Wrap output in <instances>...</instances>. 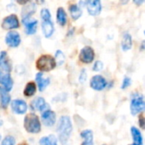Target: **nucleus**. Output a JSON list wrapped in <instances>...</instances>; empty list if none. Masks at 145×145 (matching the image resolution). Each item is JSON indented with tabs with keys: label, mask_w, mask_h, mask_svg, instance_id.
<instances>
[{
	"label": "nucleus",
	"mask_w": 145,
	"mask_h": 145,
	"mask_svg": "<svg viewBox=\"0 0 145 145\" xmlns=\"http://www.w3.org/2000/svg\"><path fill=\"white\" fill-rule=\"evenodd\" d=\"M41 17L42 19V20H51V14L48 9L47 8H42L41 10Z\"/></svg>",
	"instance_id": "nucleus-29"
},
{
	"label": "nucleus",
	"mask_w": 145,
	"mask_h": 145,
	"mask_svg": "<svg viewBox=\"0 0 145 145\" xmlns=\"http://www.w3.org/2000/svg\"><path fill=\"white\" fill-rule=\"evenodd\" d=\"M30 106L32 110H39V111L44 112L45 110H48V109H46V108H48V105L46 104L45 99L41 97L37 98L34 100H32Z\"/></svg>",
	"instance_id": "nucleus-12"
},
{
	"label": "nucleus",
	"mask_w": 145,
	"mask_h": 145,
	"mask_svg": "<svg viewBox=\"0 0 145 145\" xmlns=\"http://www.w3.org/2000/svg\"><path fill=\"white\" fill-rule=\"evenodd\" d=\"M5 42L8 46L11 48H16L20 43V37L18 32L11 31L6 35Z\"/></svg>",
	"instance_id": "nucleus-9"
},
{
	"label": "nucleus",
	"mask_w": 145,
	"mask_h": 145,
	"mask_svg": "<svg viewBox=\"0 0 145 145\" xmlns=\"http://www.w3.org/2000/svg\"><path fill=\"white\" fill-rule=\"evenodd\" d=\"M0 82L3 84V89L5 91L9 92L12 89V87H13V80H12V78H11V76H10L9 74L3 75L1 77V79H0Z\"/></svg>",
	"instance_id": "nucleus-18"
},
{
	"label": "nucleus",
	"mask_w": 145,
	"mask_h": 145,
	"mask_svg": "<svg viewBox=\"0 0 145 145\" xmlns=\"http://www.w3.org/2000/svg\"><path fill=\"white\" fill-rule=\"evenodd\" d=\"M133 45V42H132V37L128 32L124 33L123 37H122V41H121V47L122 49L124 51H127L129 49H131Z\"/></svg>",
	"instance_id": "nucleus-22"
},
{
	"label": "nucleus",
	"mask_w": 145,
	"mask_h": 145,
	"mask_svg": "<svg viewBox=\"0 0 145 145\" xmlns=\"http://www.w3.org/2000/svg\"><path fill=\"white\" fill-rule=\"evenodd\" d=\"M0 68H2L6 72H9L11 71V66L7 58V53L5 51L0 53Z\"/></svg>",
	"instance_id": "nucleus-17"
},
{
	"label": "nucleus",
	"mask_w": 145,
	"mask_h": 145,
	"mask_svg": "<svg viewBox=\"0 0 145 145\" xmlns=\"http://www.w3.org/2000/svg\"><path fill=\"white\" fill-rule=\"evenodd\" d=\"M0 79H1V72H0Z\"/></svg>",
	"instance_id": "nucleus-37"
},
{
	"label": "nucleus",
	"mask_w": 145,
	"mask_h": 145,
	"mask_svg": "<svg viewBox=\"0 0 145 145\" xmlns=\"http://www.w3.org/2000/svg\"><path fill=\"white\" fill-rule=\"evenodd\" d=\"M144 42H142V46H141V50H144Z\"/></svg>",
	"instance_id": "nucleus-34"
},
{
	"label": "nucleus",
	"mask_w": 145,
	"mask_h": 145,
	"mask_svg": "<svg viewBox=\"0 0 145 145\" xmlns=\"http://www.w3.org/2000/svg\"><path fill=\"white\" fill-rule=\"evenodd\" d=\"M40 145H57V138L54 135L43 137L39 141Z\"/></svg>",
	"instance_id": "nucleus-25"
},
{
	"label": "nucleus",
	"mask_w": 145,
	"mask_h": 145,
	"mask_svg": "<svg viewBox=\"0 0 145 145\" xmlns=\"http://www.w3.org/2000/svg\"><path fill=\"white\" fill-rule=\"evenodd\" d=\"M86 5H87V8H88V11L90 15L96 16L100 14L101 9H102L100 1H99V0L88 1V2H86Z\"/></svg>",
	"instance_id": "nucleus-7"
},
{
	"label": "nucleus",
	"mask_w": 145,
	"mask_h": 145,
	"mask_svg": "<svg viewBox=\"0 0 145 145\" xmlns=\"http://www.w3.org/2000/svg\"><path fill=\"white\" fill-rule=\"evenodd\" d=\"M103 66H104V65H103V63L100 61V60H98V61H96L95 62V64L93 65V71H100L102 69H103Z\"/></svg>",
	"instance_id": "nucleus-30"
},
{
	"label": "nucleus",
	"mask_w": 145,
	"mask_h": 145,
	"mask_svg": "<svg viewBox=\"0 0 145 145\" xmlns=\"http://www.w3.org/2000/svg\"><path fill=\"white\" fill-rule=\"evenodd\" d=\"M104 145H107V144H104Z\"/></svg>",
	"instance_id": "nucleus-39"
},
{
	"label": "nucleus",
	"mask_w": 145,
	"mask_h": 145,
	"mask_svg": "<svg viewBox=\"0 0 145 145\" xmlns=\"http://www.w3.org/2000/svg\"><path fill=\"white\" fill-rule=\"evenodd\" d=\"M11 108L13 111L16 114L22 115L25 114L27 110V105L25 101L20 99H16L12 101L11 103Z\"/></svg>",
	"instance_id": "nucleus-11"
},
{
	"label": "nucleus",
	"mask_w": 145,
	"mask_h": 145,
	"mask_svg": "<svg viewBox=\"0 0 145 145\" xmlns=\"http://www.w3.org/2000/svg\"><path fill=\"white\" fill-rule=\"evenodd\" d=\"M69 11L71 13V15L72 17L73 20H77L81 17L82 12V9L80 8V7L76 4H72L70 6L69 8Z\"/></svg>",
	"instance_id": "nucleus-24"
},
{
	"label": "nucleus",
	"mask_w": 145,
	"mask_h": 145,
	"mask_svg": "<svg viewBox=\"0 0 145 145\" xmlns=\"http://www.w3.org/2000/svg\"><path fill=\"white\" fill-rule=\"evenodd\" d=\"M36 90H37L36 84H35L34 82H29V83H27V85H26L25 88L24 94H25L26 97H31V96H32V95L35 94Z\"/></svg>",
	"instance_id": "nucleus-26"
},
{
	"label": "nucleus",
	"mask_w": 145,
	"mask_h": 145,
	"mask_svg": "<svg viewBox=\"0 0 145 145\" xmlns=\"http://www.w3.org/2000/svg\"><path fill=\"white\" fill-rule=\"evenodd\" d=\"M37 68L41 71H49L55 68L56 62L55 59L50 55H42L36 63Z\"/></svg>",
	"instance_id": "nucleus-3"
},
{
	"label": "nucleus",
	"mask_w": 145,
	"mask_h": 145,
	"mask_svg": "<svg viewBox=\"0 0 145 145\" xmlns=\"http://www.w3.org/2000/svg\"><path fill=\"white\" fill-rule=\"evenodd\" d=\"M25 129L30 133H38L41 131V123L37 116L33 113L25 116L24 120Z\"/></svg>",
	"instance_id": "nucleus-2"
},
{
	"label": "nucleus",
	"mask_w": 145,
	"mask_h": 145,
	"mask_svg": "<svg viewBox=\"0 0 145 145\" xmlns=\"http://www.w3.org/2000/svg\"><path fill=\"white\" fill-rule=\"evenodd\" d=\"M107 85V82H106V80L105 77H103L102 76L100 75H97V76H94L92 79H91V82H90V87L94 89V90H97V91H101L103 90Z\"/></svg>",
	"instance_id": "nucleus-6"
},
{
	"label": "nucleus",
	"mask_w": 145,
	"mask_h": 145,
	"mask_svg": "<svg viewBox=\"0 0 145 145\" xmlns=\"http://www.w3.org/2000/svg\"><path fill=\"white\" fill-rule=\"evenodd\" d=\"M145 108L144 100V97L142 95H138L136 97H133V99L131 101L130 105V109H131V113L133 116H136L137 114L142 112Z\"/></svg>",
	"instance_id": "nucleus-4"
},
{
	"label": "nucleus",
	"mask_w": 145,
	"mask_h": 145,
	"mask_svg": "<svg viewBox=\"0 0 145 145\" xmlns=\"http://www.w3.org/2000/svg\"><path fill=\"white\" fill-rule=\"evenodd\" d=\"M143 2H144V1H140V2H136V1H135V3H136L137 4H140V3H142Z\"/></svg>",
	"instance_id": "nucleus-35"
},
{
	"label": "nucleus",
	"mask_w": 145,
	"mask_h": 145,
	"mask_svg": "<svg viewBox=\"0 0 145 145\" xmlns=\"http://www.w3.org/2000/svg\"><path fill=\"white\" fill-rule=\"evenodd\" d=\"M22 23L25 25V31L28 35H32L37 31V20L29 18H24L22 19Z\"/></svg>",
	"instance_id": "nucleus-13"
},
{
	"label": "nucleus",
	"mask_w": 145,
	"mask_h": 145,
	"mask_svg": "<svg viewBox=\"0 0 145 145\" xmlns=\"http://www.w3.org/2000/svg\"><path fill=\"white\" fill-rule=\"evenodd\" d=\"M81 137L83 138L82 145H93V133L91 130H84L81 133Z\"/></svg>",
	"instance_id": "nucleus-16"
},
{
	"label": "nucleus",
	"mask_w": 145,
	"mask_h": 145,
	"mask_svg": "<svg viewBox=\"0 0 145 145\" xmlns=\"http://www.w3.org/2000/svg\"><path fill=\"white\" fill-rule=\"evenodd\" d=\"M15 139L12 136H7L3 138V142L1 143V145H14Z\"/></svg>",
	"instance_id": "nucleus-28"
},
{
	"label": "nucleus",
	"mask_w": 145,
	"mask_h": 145,
	"mask_svg": "<svg viewBox=\"0 0 145 145\" xmlns=\"http://www.w3.org/2000/svg\"><path fill=\"white\" fill-rule=\"evenodd\" d=\"M55 58H56V60H55L56 65H60L65 61V55H64V54L60 50L56 51V53H55Z\"/></svg>",
	"instance_id": "nucleus-27"
},
{
	"label": "nucleus",
	"mask_w": 145,
	"mask_h": 145,
	"mask_svg": "<svg viewBox=\"0 0 145 145\" xmlns=\"http://www.w3.org/2000/svg\"><path fill=\"white\" fill-rule=\"evenodd\" d=\"M36 81H37L39 91H41V92L43 91L46 88V87H48V84L50 83V79L48 77V78H43L42 77V74L41 72L37 73V75H36Z\"/></svg>",
	"instance_id": "nucleus-15"
},
{
	"label": "nucleus",
	"mask_w": 145,
	"mask_h": 145,
	"mask_svg": "<svg viewBox=\"0 0 145 145\" xmlns=\"http://www.w3.org/2000/svg\"><path fill=\"white\" fill-rule=\"evenodd\" d=\"M42 28L43 34H44V36L46 37H50L52 36V34L54 33V24H53V22H52L51 20H42Z\"/></svg>",
	"instance_id": "nucleus-14"
},
{
	"label": "nucleus",
	"mask_w": 145,
	"mask_h": 145,
	"mask_svg": "<svg viewBox=\"0 0 145 145\" xmlns=\"http://www.w3.org/2000/svg\"><path fill=\"white\" fill-rule=\"evenodd\" d=\"M3 121L1 120V118H0V126H2V125H3Z\"/></svg>",
	"instance_id": "nucleus-36"
},
{
	"label": "nucleus",
	"mask_w": 145,
	"mask_h": 145,
	"mask_svg": "<svg viewBox=\"0 0 145 145\" xmlns=\"http://www.w3.org/2000/svg\"><path fill=\"white\" fill-rule=\"evenodd\" d=\"M0 99H1V105L3 109H6L10 102V96L7 91L3 89V88L0 87Z\"/></svg>",
	"instance_id": "nucleus-21"
},
{
	"label": "nucleus",
	"mask_w": 145,
	"mask_h": 145,
	"mask_svg": "<svg viewBox=\"0 0 145 145\" xmlns=\"http://www.w3.org/2000/svg\"><path fill=\"white\" fill-rule=\"evenodd\" d=\"M42 123L46 126V127H52L55 124L56 121V115L54 111L48 110H45L44 112H42Z\"/></svg>",
	"instance_id": "nucleus-10"
},
{
	"label": "nucleus",
	"mask_w": 145,
	"mask_h": 145,
	"mask_svg": "<svg viewBox=\"0 0 145 145\" xmlns=\"http://www.w3.org/2000/svg\"><path fill=\"white\" fill-rule=\"evenodd\" d=\"M0 140H1V135H0Z\"/></svg>",
	"instance_id": "nucleus-38"
},
{
	"label": "nucleus",
	"mask_w": 145,
	"mask_h": 145,
	"mask_svg": "<svg viewBox=\"0 0 145 145\" xmlns=\"http://www.w3.org/2000/svg\"><path fill=\"white\" fill-rule=\"evenodd\" d=\"M94 59V51L91 47H84L80 53V60L83 63H91Z\"/></svg>",
	"instance_id": "nucleus-8"
},
{
	"label": "nucleus",
	"mask_w": 145,
	"mask_h": 145,
	"mask_svg": "<svg viewBox=\"0 0 145 145\" xmlns=\"http://www.w3.org/2000/svg\"><path fill=\"white\" fill-rule=\"evenodd\" d=\"M2 27L5 30H10L19 27L18 17L15 14H10L4 18L2 23Z\"/></svg>",
	"instance_id": "nucleus-5"
},
{
	"label": "nucleus",
	"mask_w": 145,
	"mask_h": 145,
	"mask_svg": "<svg viewBox=\"0 0 145 145\" xmlns=\"http://www.w3.org/2000/svg\"><path fill=\"white\" fill-rule=\"evenodd\" d=\"M144 117L143 116H141L140 118H139V120H138V122H139V125H140L141 128H144Z\"/></svg>",
	"instance_id": "nucleus-33"
},
{
	"label": "nucleus",
	"mask_w": 145,
	"mask_h": 145,
	"mask_svg": "<svg viewBox=\"0 0 145 145\" xmlns=\"http://www.w3.org/2000/svg\"><path fill=\"white\" fill-rule=\"evenodd\" d=\"M131 133L133 138V145H143V137L138 128L133 127L131 128Z\"/></svg>",
	"instance_id": "nucleus-20"
},
{
	"label": "nucleus",
	"mask_w": 145,
	"mask_h": 145,
	"mask_svg": "<svg viewBox=\"0 0 145 145\" xmlns=\"http://www.w3.org/2000/svg\"><path fill=\"white\" fill-rule=\"evenodd\" d=\"M36 11V5L33 3H27L22 8V18H29Z\"/></svg>",
	"instance_id": "nucleus-19"
},
{
	"label": "nucleus",
	"mask_w": 145,
	"mask_h": 145,
	"mask_svg": "<svg viewBox=\"0 0 145 145\" xmlns=\"http://www.w3.org/2000/svg\"><path fill=\"white\" fill-rule=\"evenodd\" d=\"M56 17H57V21L60 25H62V26L65 25L66 21H67V16H66L65 11L64 10L63 8H58Z\"/></svg>",
	"instance_id": "nucleus-23"
},
{
	"label": "nucleus",
	"mask_w": 145,
	"mask_h": 145,
	"mask_svg": "<svg viewBox=\"0 0 145 145\" xmlns=\"http://www.w3.org/2000/svg\"></svg>",
	"instance_id": "nucleus-40"
},
{
	"label": "nucleus",
	"mask_w": 145,
	"mask_h": 145,
	"mask_svg": "<svg viewBox=\"0 0 145 145\" xmlns=\"http://www.w3.org/2000/svg\"><path fill=\"white\" fill-rule=\"evenodd\" d=\"M57 132L60 142L62 144H66L72 132V124L69 116H64L60 117L57 127Z\"/></svg>",
	"instance_id": "nucleus-1"
},
{
	"label": "nucleus",
	"mask_w": 145,
	"mask_h": 145,
	"mask_svg": "<svg viewBox=\"0 0 145 145\" xmlns=\"http://www.w3.org/2000/svg\"><path fill=\"white\" fill-rule=\"evenodd\" d=\"M86 79H87V72H86V70H82V72H81L79 80H80L81 83H83V82H85Z\"/></svg>",
	"instance_id": "nucleus-32"
},
{
	"label": "nucleus",
	"mask_w": 145,
	"mask_h": 145,
	"mask_svg": "<svg viewBox=\"0 0 145 145\" xmlns=\"http://www.w3.org/2000/svg\"><path fill=\"white\" fill-rule=\"evenodd\" d=\"M132 83V81L129 77H125L124 80H123V83H122V86H121V88L122 89H125L127 88H128Z\"/></svg>",
	"instance_id": "nucleus-31"
}]
</instances>
